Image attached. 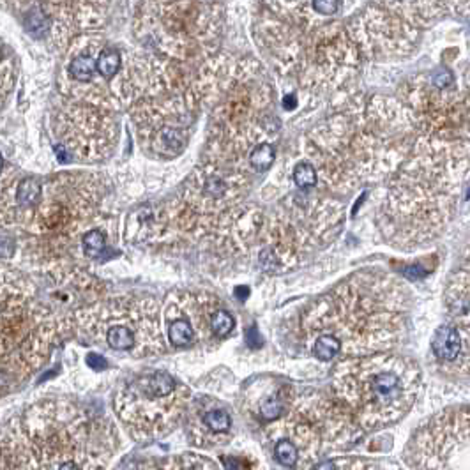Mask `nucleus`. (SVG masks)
I'll return each instance as SVG.
<instances>
[{
    "label": "nucleus",
    "mask_w": 470,
    "mask_h": 470,
    "mask_svg": "<svg viewBox=\"0 0 470 470\" xmlns=\"http://www.w3.org/2000/svg\"><path fill=\"white\" fill-rule=\"evenodd\" d=\"M222 308L217 297L181 293L173 301L166 299V336L173 346H189L195 340L207 342L214 336L210 317Z\"/></svg>",
    "instance_id": "12"
},
{
    "label": "nucleus",
    "mask_w": 470,
    "mask_h": 470,
    "mask_svg": "<svg viewBox=\"0 0 470 470\" xmlns=\"http://www.w3.org/2000/svg\"><path fill=\"white\" fill-rule=\"evenodd\" d=\"M292 179H293V182H295V186H297L301 191H306V189L315 188V186L318 184L317 168H315L311 161H308V159L301 161V163H297V165H295V168H293Z\"/></svg>",
    "instance_id": "20"
},
{
    "label": "nucleus",
    "mask_w": 470,
    "mask_h": 470,
    "mask_svg": "<svg viewBox=\"0 0 470 470\" xmlns=\"http://www.w3.org/2000/svg\"><path fill=\"white\" fill-rule=\"evenodd\" d=\"M2 166H4V159H2V154H0V173H2Z\"/></svg>",
    "instance_id": "33"
},
{
    "label": "nucleus",
    "mask_w": 470,
    "mask_h": 470,
    "mask_svg": "<svg viewBox=\"0 0 470 470\" xmlns=\"http://www.w3.org/2000/svg\"><path fill=\"white\" fill-rule=\"evenodd\" d=\"M97 71V59L90 55H77L69 62V75L77 84H90Z\"/></svg>",
    "instance_id": "19"
},
{
    "label": "nucleus",
    "mask_w": 470,
    "mask_h": 470,
    "mask_svg": "<svg viewBox=\"0 0 470 470\" xmlns=\"http://www.w3.org/2000/svg\"><path fill=\"white\" fill-rule=\"evenodd\" d=\"M359 55L358 46L343 25H318L302 37L292 75L308 90H340L358 71Z\"/></svg>",
    "instance_id": "7"
},
{
    "label": "nucleus",
    "mask_w": 470,
    "mask_h": 470,
    "mask_svg": "<svg viewBox=\"0 0 470 470\" xmlns=\"http://www.w3.org/2000/svg\"><path fill=\"white\" fill-rule=\"evenodd\" d=\"M419 391V366L387 352L343 359L333 373V398L362 431L380 430L405 418Z\"/></svg>",
    "instance_id": "4"
},
{
    "label": "nucleus",
    "mask_w": 470,
    "mask_h": 470,
    "mask_svg": "<svg viewBox=\"0 0 470 470\" xmlns=\"http://www.w3.org/2000/svg\"><path fill=\"white\" fill-rule=\"evenodd\" d=\"M403 106L428 149L470 159V92L438 87L431 77H415L402 90Z\"/></svg>",
    "instance_id": "6"
},
{
    "label": "nucleus",
    "mask_w": 470,
    "mask_h": 470,
    "mask_svg": "<svg viewBox=\"0 0 470 470\" xmlns=\"http://www.w3.org/2000/svg\"><path fill=\"white\" fill-rule=\"evenodd\" d=\"M446 306L451 322L470 326V253L451 277L446 292Z\"/></svg>",
    "instance_id": "15"
},
{
    "label": "nucleus",
    "mask_w": 470,
    "mask_h": 470,
    "mask_svg": "<svg viewBox=\"0 0 470 470\" xmlns=\"http://www.w3.org/2000/svg\"><path fill=\"white\" fill-rule=\"evenodd\" d=\"M442 4L453 14H458L463 18L470 17V0H442Z\"/></svg>",
    "instance_id": "27"
},
{
    "label": "nucleus",
    "mask_w": 470,
    "mask_h": 470,
    "mask_svg": "<svg viewBox=\"0 0 470 470\" xmlns=\"http://www.w3.org/2000/svg\"><path fill=\"white\" fill-rule=\"evenodd\" d=\"M233 327H235V320L225 308H217L210 317V329H213L214 337L228 336Z\"/></svg>",
    "instance_id": "24"
},
{
    "label": "nucleus",
    "mask_w": 470,
    "mask_h": 470,
    "mask_svg": "<svg viewBox=\"0 0 470 470\" xmlns=\"http://www.w3.org/2000/svg\"><path fill=\"white\" fill-rule=\"evenodd\" d=\"M43 200V186L37 179L25 177L14 188V204L18 209H36Z\"/></svg>",
    "instance_id": "16"
},
{
    "label": "nucleus",
    "mask_w": 470,
    "mask_h": 470,
    "mask_svg": "<svg viewBox=\"0 0 470 470\" xmlns=\"http://www.w3.org/2000/svg\"><path fill=\"white\" fill-rule=\"evenodd\" d=\"M431 354L444 373L470 378V326L444 324L431 337Z\"/></svg>",
    "instance_id": "13"
},
{
    "label": "nucleus",
    "mask_w": 470,
    "mask_h": 470,
    "mask_svg": "<svg viewBox=\"0 0 470 470\" xmlns=\"http://www.w3.org/2000/svg\"><path fill=\"white\" fill-rule=\"evenodd\" d=\"M235 295H237V297H242V299H244L246 295H248V288H244V286H241V288L235 290Z\"/></svg>",
    "instance_id": "32"
},
{
    "label": "nucleus",
    "mask_w": 470,
    "mask_h": 470,
    "mask_svg": "<svg viewBox=\"0 0 470 470\" xmlns=\"http://www.w3.org/2000/svg\"><path fill=\"white\" fill-rule=\"evenodd\" d=\"M313 470H337L336 460H324L313 467Z\"/></svg>",
    "instance_id": "29"
},
{
    "label": "nucleus",
    "mask_w": 470,
    "mask_h": 470,
    "mask_svg": "<svg viewBox=\"0 0 470 470\" xmlns=\"http://www.w3.org/2000/svg\"><path fill=\"white\" fill-rule=\"evenodd\" d=\"M469 168L470 159L437 153L415 140L378 209L384 239L405 251L435 241L453 217Z\"/></svg>",
    "instance_id": "3"
},
{
    "label": "nucleus",
    "mask_w": 470,
    "mask_h": 470,
    "mask_svg": "<svg viewBox=\"0 0 470 470\" xmlns=\"http://www.w3.org/2000/svg\"><path fill=\"white\" fill-rule=\"evenodd\" d=\"M405 462L418 470H470V407L444 410L419 426Z\"/></svg>",
    "instance_id": "10"
},
{
    "label": "nucleus",
    "mask_w": 470,
    "mask_h": 470,
    "mask_svg": "<svg viewBox=\"0 0 470 470\" xmlns=\"http://www.w3.org/2000/svg\"><path fill=\"white\" fill-rule=\"evenodd\" d=\"M283 106H285L286 110H293L295 106H297V99H295V96L293 94H288V96H285V99H283Z\"/></svg>",
    "instance_id": "31"
},
{
    "label": "nucleus",
    "mask_w": 470,
    "mask_h": 470,
    "mask_svg": "<svg viewBox=\"0 0 470 470\" xmlns=\"http://www.w3.org/2000/svg\"><path fill=\"white\" fill-rule=\"evenodd\" d=\"M188 391L165 371H150L124 384L117 396V412L133 430L161 435L172 428L188 402Z\"/></svg>",
    "instance_id": "8"
},
{
    "label": "nucleus",
    "mask_w": 470,
    "mask_h": 470,
    "mask_svg": "<svg viewBox=\"0 0 470 470\" xmlns=\"http://www.w3.org/2000/svg\"><path fill=\"white\" fill-rule=\"evenodd\" d=\"M415 140L418 131L402 101L373 96L320 122L308 135L306 154L327 189L349 193L396 172Z\"/></svg>",
    "instance_id": "2"
},
{
    "label": "nucleus",
    "mask_w": 470,
    "mask_h": 470,
    "mask_svg": "<svg viewBox=\"0 0 470 470\" xmlns=\"http://www.w3.org/2000/svg\"><path fill=\"white\" fill-rule=\"evenodd\" d=\"M346 32L371 61H398L414 52L419 28L371 4L350 21Z\"/></svg>",
    "instance_id": "11"
},
{
    "label": "nucleus",
    "mask_w": 470,
    "mask_h": 470,
    "mask_svg": "<svg viewBox=\"0 0 470 470\" xmlns=\"http://www.w3.org/2000/svg\"><path fill=\"white\" fill-rule=\"evenodd\" d=\"M336 463L337 470H400L394 465H380L359 458H336Z\"/></svg>",
    "instance_id": "25"
},
{
    "label": "nucleus",
    "mask_w": 470,
    "mask_h": 470,
    "mask_svg": "<svg viewBox=\"0 0 470 470\" xmlns=\"http://www.w3.org/2000/svg\"><path fill=\"white\" fill-rule=\"evenodd\" d=\"M145 470H217L216 463L204 456H195V454H184L177 458L163 462L159 465H150Z\"/></svg>",
    "instance_id": "18"
},
{
    "label": "nucleus",
    "mask_w": 470,
    "mask_h": 470,
    "mask_svg": "<svg viewBox=\"0 0 470 470\" xmlns=\"http://www.w3.org/2000/svg\"><path fill=\"white\" fill-rule=\"evenodd\" d=\"M50 311L23 299L8 301L0 310V375L32 373L50 350L53 327Z\"/></svg>",
    "instance_id": "9"
},
{
    "label": "nucleus",
    "mask_w": 470,
    "mask_h": 470,
    "mask_svg": "<svg viewBox=\"0 0 470 470\" xmlns=\"http://www.w3.org/2000/svg\"><path fill=\"white\" fill-rule=\"evenodd\" d=\"M87 364H89L94 371H101L108 368V361H106L103 355H97V354L87 355Z\"/></svg>",
    "instance_id": "28"
},
{
    "label": "nucleus",
    "mask_w": 470,
    "mask_h": 470,
    "mask_svg": "<svg viewBox=\"0 0 470 470\" xmlns=\"http://www.w3.org/2000/svg\"><path fill=\"white\" fill-rule=\"evenodd\" d=\"M200 422L205 428V431L213 437H222L226 435L232 428V418H230L228 410L223 407H209L200 414Z\"/></svg>",
    "instance_id": "17"
},
{
    "label": "nucleus",
    "mask_w": 470,
    "mask_h": 470,
    "mask_svg": "<svg viewBox=\"0 0 470 470\" xmlns=\"http://www.w3.org/2000/svg\"><path fill=\"white\" fill-rule=\"evenodd\" d=\"M375 6L412 27L422 28L442 12V0H375Z\"/></svg>",
    "instance_id": "14"
},
{
    "label": "nucleus",
    "mask_w": 470,
    "mask_h": 470,
    "mask_svg": "<svg viewBox=\"0 0 470 470\" xmlns=\"http://www.w3.org/2000/svg\"><path fill=\"white\" fill-rule=\"evenodd\" d=\"M409 301L394 274L378 269L350 274L301 313L304 349L320 361L389 352L405 333Z\"/></svg>",
    "instance_id": "1"
},
{
    "label": "nucleus",
    "mask_w": 470,
    "mask_h": 470,
    "mask_svg": "<svg viewBox=\"0 0 470 470\" xmlns=\"http://www.w3.org/2000/svg\"><path fill=\"white\" fill-rule=\"evenodd\" d=\"M340 9V0H313V11L317 17L324 18L334 17Z\"/></svg>",
    "instance_id": "26"
},
{
    "label": "nucleus",
    "mask_w": 470,
    "mask_h": 470,
    "mask_svg": "<svg viewBox=\"0 0 470 470\" xmlns=\"http://www.w3.org/2000/svg\"><path fill=\"white\" fill-rule=\"evenodd\" d=\"M55 154H57V157H59V161H61V163H68V161L71 159L69 156H66V154H69V150L66 149L62 144L55 145Z\"/></svg>",
    "instance_id": "30"
},
{
    "label": "nucleus",
    "mask_w": 470,
    "mask_h": 470,
    "mask_svg": "<svg viewBox=\"0 0 470 470\" xmlns=\"http://www.w3.org/2000/svg\"><path fill=\"white\" fill-rule=\"evenodd\" d=\"M343 223L345 207L334 198L292 197L262 225V267L269 273L292 269L304 255L329 244Z\"/></svg>",
    "instance_id": "5"
},
{
    "label": "nucleus",
    "mask_w": 470,
    "mask_h": 470,
    "mask_svg": "<svg viewBox=\"0 0 470 470\" xmlns=\"http://www.w3.org/2000/svg\"><path fill=\"white\" fill-rule=\"evenodd\" d=\"M274 157H276V154H274L273 145L269 141H262V144L255 145L249 153V165L258 172H266L273 166Z\"/></svg>",
    "instance_id": "21"
},
{
    "label": "nucleus",
    "mask_w": 470,
    "mask_h": 470,
    "mask_svg": "<svg viewBox=\"0 0 470 470\" xmlns=\"http://www.w3.org/2000/svg\"><path fill=\"white\" fill-rule=\"evenodd\" d=\"M81 246H84V253L87 257L99 258L106 249L105 235H103L101 230H89L81 239Z\"/></svg>",
    "instance_id": "23"
},
{
    "label": "nucleus",
    "mask_w": 470,
    "mask_h": 470,
    "mask_svg": "<svg viewBox=\"0 0 470 470\" xmlns=\"http://www.w3.org/2000/svg\"><path fill=\"white\" fill-rule=\"evenodd\" d=\"M122 59L119 55V52L115 50H103L97 57V72H99L103 78H108L112 80L117 75V71L121 69Z\"/></svg>",
    "instance_id": "22"
}]
</instances>
